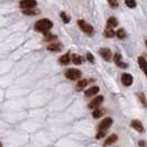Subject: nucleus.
<instances>
[{"label": "nucleus", "instance_id": "f257e3e1", "mask_svg": "<svg viewBox=\"0 0 147 147\" xmlns=\"http://www.w3.org/2000/svg\"><path fill=\"white\" fill-rule=\"evenodd\" d=\"M52 27H53V23L49 19H41L34 24V29L39 32H44V33H47Z\"/></svg>", "mask_w": 147, "mask_h": 147}, {"label": "nucleus", "instance_id": "f03ea898", "mask_svg": "<svg viewBox=\"0 0 147 147\" xmlns=\"http://www.w3.org/2000/svg\"><path fill=\"white\" fill-rule=\"evenodd\" d=\"M78 24H79V27L81 28L82 31L85 32L86 34H90V36L93 34L94 29H93V27H92L91 24H88L86 21H84V20H79V21H78Z\"/></svg>", "mask_w": 147, "mask_h": 147}, {"label": "nucleus", "instance_id": "7ed1b4c3", "mask_svg": "<svg viewBox=\"0 0 147 147\" xmlns=\"http://www.w3.org/2000/svg\"><path fill=\"white\" fill-rule=\"evenodd\" d=\"M112 123H113V121H112V118L111 117H106L104 118L103 121L98 124V132H106L107 131V128H110L111 125H112Z\"/></svg>", "mask_w": 147, "mask_h": 147}, {"label": "nucleus", "instance_id": "20e7f679", "mask_svg": "<svg viewBox=\"0 0 147 147\" xmlns=\"http://www.w3.org/2000/svg\"><path fill=\"white\" fill-rule=\"evenodd\" d=\"M65 76L69 80H78L81 76V71H79L76 69H69V70H66Z\"/></svg>", "mask_w": 147, "mask_h": 147}, {"label": "nucleus", "instance_id": "39448f33", "mask_svg": "<svg viewBox=\"0 0 147 147\" xmlns=\"http://www.w3.org/2000/svg\"><path fill=\"white\" fill-rule=\"evenodd\" d=\"M37 1L36 0H22L20 1V7L22 9H30V8H36Z\"/></svg>", "mask_w": 147, "mask_h": 147}, {"label": "nucleus", "instance_id": "423d86ee", "mask_svg": "<svg viewBox=\"0 0 147 147\" xmlns=\"http://www.w3.org/2000/svg\"><path fill=\"white\" fill-rule=\"evenodd\" d=\"M133 81H134V79H133L132 74L124 73L123 75H122V83H123V85L129 86V85H132L133 84Z\"/></svg>", "mask_w": 147, "mask_h": 147}, {"label": "nucleus", "instance_id": "0eeeda50", "mask_svg": "<svg viewBox=\"0 0 147 147\" xmlns=\"http://www.w3.org/2000/svg\"><path fill=\"white\" fill-rule=\"evenodd\" d=\"M103 100H104V97L102 95L96 96L95 98L88 104V107H90V109H96L98 105H101V103H103Z\"/></svg>", "mask_w": 147, "mask_h": 147}, {"label": "nucleus", "instance_id": "6e6552de", "mask_svg": "<svg viewBox=\"0 0 147 147\" xmlns=\"http://www.w3.org/2000/svg\"><path fill=\"white\" fill-rule=\"evenodd\" d=\"M100 54L102 55V58H103L104 60H106V61H111V59H112V52H111L110 49H101L100 50Z\"/></svg>", "mask_w": 147, "mask_h": 147}, {"label": "nucleus", "instance_id": "1a4fd4ad", "mask_svg": "<svg viewBox=\"0 0 147 147\" xmlns=\"http://www.w3.org/2000/svg\"><path fill=\"white\" fill-rule=\"evenodd\" d=\"M131 125H132V127L134 128V129H136L137 132H144V126H143V124L140 123V121H137V119H134V121H132V123H131Z\"/></svg>", "mask_w": 147, "mask_h": 147}, {"label": "nucleus", "instance_id": "9d476101", "mask_svg": "<svg viewBox=\"0 0 147 147\" xmlns=\"http://www.w3.org/2000/svg\"><path fill=\"white\" fill-rule=\"evenodd\" d=\"M121 59H122V57H121L119 53H116V54L114 55V62H115L119 67H123V69L127 67V64H126V63H123V62L121 61Z\"/></svg>", "mask_w": 147, "mask_h": 147}, {"label": "nucleus", "instance_id": "9b49d317", "mask_svg": "<svg viewBox=\"0 0 147 147\" xmlns=\"http://www.w3.org/2000/svg\"><path fill=\"white\" fill-rule=\"evenodd\" d=\"M138 64H140V69L144 71V73L146 74V76H147V61L143 57H140L138 58Z\"/></svg>", "mask_w": 147, "mask_h": 147}, {"label": "nucleus", "instance_id": "f8f14e48", "mask_svg": "<svg viewBox=\"0 0 147 147\" xmlns=\"http://www.w3.org/2000/svg\"><path fill=\"white\" fill-rule=\"evenodd\" d=\"M98 91H100L98 86H91L90 88L86 90L85 95L86 96H93V95H95V94H97V93H98Z\"/></svg>", "mask_w": 147, "mask_h": 147}, {"label": "nucleus", "instance_id": "ddd939ff", "mask_svg": "<svg viewBox=\"0 0 147 147\" xmlns=\"http://www.w3.org/2000/svg\"><path fill=\"white\" fill-rule=\"evenodd\" d=\"M106 24H107V28H115V27H117V24H118L117 19L114 18V17H111V18H109Z\"/></svg>", "mask_w": 147, "mask_h": 147}, {"label": "nucleus", "instance_id": "4468645a", "mask_svg": "<svg viewBox=\"0 0 147 147\" xmlns=\"http://www.w3.org/2000/svg\"><path fill=\"white\" fill-rule=\"evenodd\" d=\"M60 63L61 64H63V65H67L69 63H70V53H66L64 55H62L61 58H60Z\"/></svg>", "mask_w": 147, "mask_h": 147}, {"label": "nucleus", "instance_id": "2eb2a0df", "mask_svg": "<svg viewBox=\"0 0 147 147\" xmlns=\"http://www.w3.org/2000/svg\"><path fill=\"white\" fill-rule=\"evenodd\" d=\"M117 140V135H111L109 138H106L105 143H104V146H109V145H112L113 143H115Z\"/></svg>", "mask_w": 147, "mask_h": 147}, {"label": "nucleus", "instance_id": "dca6fc26", "mask_svg": "<svg viewBox=\"0 0 147 147\" xmlns=\"http://www.w3.org/2000/svg\"><path fill=\"white\" fill-rule=\"evenodd\" d=\"M104 113H105V110H104V109H95L94 112H93V117L94 118L101 117L102 115H104Z\"/></svg>", "mask_w": 147, "mask_h": 147}, {"label": "nucleus", "instance_id": "f3484780", "mask_svg": "<svg viewBox=\"0 0 147 147\" xmlns=\"http://www.w3.org/2000/svg\"><path fill=\"white\" fill-rule=\"evenodd\" d=\"M48 50H50V51H60L61 50V45L58 42L57 43H52L48 47Z\"/></svg>", "mask_w": 147, "mask_h": 147}, {"label": "nucleus", "instance_id": "a211bd4d", "mask_svg": "<svg viewBox=\"0 0 147 147\" xmlns=\"http://www.w3.org/2000/svg\"><path fill=\"white\" fill-rule=\"evenodd\" d=\"M39 12L37 10H33V8H30V9H23V13L27 16H36Z\"/></svg>", "mask_w": 147, "mask_h": 147}, {"label": "nucleus", "instance_id": "6ab92c4d", "mask_svg": "<svg viewBox=\"0 0 147 147\" xmlns=\"http://www.w3.org/2000/svg\"><path fill=\"white\" fill-rule=\"evenodd\" d=\"M104 36L106 38H113L115 36V32L112 28H107V29L104 31Z\"/></svg>", "mask_w": 147, "mask_h": 147}, {"label": "nucleus", "instance_id": "aec40b11", "mask_svg": "<svg viewBox=\"0 0 147 147\" xmlns=\"http://www.w3.org/2000/svg\"><path fill=\"white\" fill-rule=\"evenodd\" d=\"M88 84V80H82V81H80L79 83H78V86H76V90L81 91V90H83V88H85V86H86Z\"/></svg>", "mask_w": 147, "mask_h": 147}, {"label": "nucleus", "instance_id": "412c9836", "mask_svg": "<svg viewBox=\"0 0 147 147\" xmlns=\"http://www.w3.org/2000/svg\"><path fill=\"white\" fill-rule=\"evenodd\" d=\"M72 62H73L74 64H81L82 63V58L80 55H78V54H73L72 55Z\"/></svg>", "mask_w": 147, "mask_h": 147}, {"label": "nucleus", "instance_id": "4be33fe9", "mask_svg": "<svg viewBox=\"0 0 147 147\" xmlns=\"http://www.w3.org/2000/svg\"><path fill=\"white\" fill-rule=\"evenodd\" d=\"M138 98H140V103L143 104L144 107H147V101H146V97L143 93H138Z\"/></svg>", "mask_w": 147, "mask_h": 147}, {"label": "nucleus", "instance_id": "5701e85b", "mask_svg": "<svg viewBox=\"0 0 147 147\" xmlns=\"http://www.w3.org/2000/svg\"><path fill=\"white\" fill-rule=\"evenodd\" d=\"M125 3L128 8H135L136 7V1H135V0H125Z\"/></svg>", "mask_w": 147, "mask_h": 147}, {"label": "nucleus", "instance_id": "b1692460", "mask_svg": "<svg viewBox=\"0 0 147 147\" xmlns=\"http://www.w3.org/2000/svg\"><path fill=\"white\" fill-rule=\"evenodd\" d=\"M60 16H61V18L63 19V22H64V23H67V22H70V19H71V18H70L69 16L66 15L65 12H61V13H60Z\"/></svg>", "mask_w": 147, "mask_h": 147}, {"label": "nucleus", "instance_id": "393cba45", "mask_svg": "<svg viewBox=\"0 0 147 147\" xmlns=\"http://www.w3.org/2000/svg\"><path fill=\"white\" fill-rule=\"evenodd\" d=\"M116 36H117L119 39H124V38L126 37V32L123 29H119L117 32H116Z\"/></svg>", "mask_w": 147, "mask_h": 147}, {"label": "nucleus", "instance_id": "a878e982", "mask_svg": "<svg viewBox=\"0 0 147 147\" xmlns=\"http://www.w3.org/2000/svg\"><path fill=\"white\" fill-rule=\"evenodd\" d=\"M107 1H109V3H110V6L112 8H117L118 7L117 0H107Z\"/></svg>", "mask_w": 147, "mask_h": 147}, {"label": "nucleus", "instance_id": "bb28decb", "mask_svg": "<svg viewBox=\"0 0 147 147\" xmlns=\"http://www.w3.org/2000/svg\"><path fill=\"white\" fill-rule=\"evenodd\" d=\"M86 58H88V60L91 63H94V57H93L91 53H88V54H86Z\"/></svg>", "mask_w": 147, "mask_h": 147}, {"label": "nucleus", "instance_id": "cd10ccee", "mask_svg": "<svg viewBox=\"0 0 147 147\" xmlns=\"http://www.w3.org/2000/svg\"><path fill=\"white\" fill-rule=\"evenodd\" d=\"M138 144H140V146H145V145H146V143H145V142H140Z\"/></svg>", "mask_w": 147, "mask_h": 147}, {"label": "nucleus", "instance_id": "c85d7f7f", "mask_svg": "<svg viewBox=\"0 0 147 147\" xmlns=\"http://www.w3.org/2000/svg\"><path fill=\"white\" fill-rule=\"evenodd\" d=\"M146 45H147V41H146Z\"/></svg>", "mask_w": 147, "mask_h": 147}, {"label": "nucleus", "instance_id": "c756f323", "mask_svg": "<svg viewBox=\"0 0 147 147\" xmlns=\"http://www.w3.org/2000/svg\"><path fill=\"white\" fill-rule=\"evenodd\" d=\"M0 146H1V144H0Z\"/></svg>", "mask_w": 147, "mask_h": 147}]
</instances>
